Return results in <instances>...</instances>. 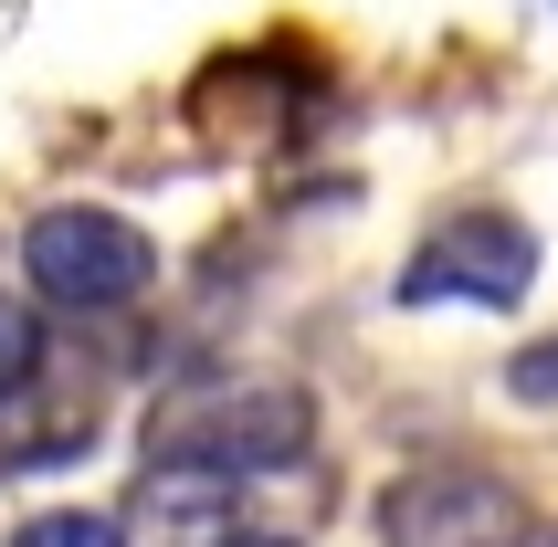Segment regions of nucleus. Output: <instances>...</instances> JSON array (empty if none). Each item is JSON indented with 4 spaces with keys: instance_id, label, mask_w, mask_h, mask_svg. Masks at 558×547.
<instances>
[{
    "instance_id": "obj_7",
    "label": "nucleus",
    "mask_w": 558,
    "mask_h": 547,
    "mask_svg": "<svg viewBox=\"0 0 558 547\" xmlns=\"http://www.w3.org/2000/svg\"><path fill=\"white\" fill-rule=\"evenodd\" d=\"M517 400H558V337L517 358Z\"/></svg>"
},
{
    "instance_id": "obj_8",
    "label": "nucleus",
    "mask_w": 558,
    "mask_h": 547,
    "mask_svg": "<svg viewBox=\"0 0 558 547\" xmlns=\"http://www.w3.org/2000/svg\"><path fill=\"white\" fill-rule=\"evenodd\" d=\"M211 547H295V537H264V526H232V537H211Z\"/></svg>"
},
{
    "instance_id": "obj_6",
    "label": "nucleus",
    "mask_w": 558,
    "mask_h": 547,
    "mask_svg": "<svg viewBox=\"0 0 558 547\" xmlns=\"http://www.w3.org/2000/svg\"><path fill=\"white\" fill-rule=\"evenodd\" d=\"M11 547H126L117 516H85V506H53V516H32Z\"/></svg>"
},
{
    "instance_id": "obj_3",
    "label": "nucleus",
    "mask_w": 558,
    "mask_h": 547,
    "mask_svg": "<svg viewBox=\"0 0 558 547\" xmlns=\"http://www.w3.org/2000/svg\"><path fill=\"white\" fill-rule=\"evenodd\" d=\"M379 537L390 547H527L537 516L485 463H422V474H401L379 495Z\"/></svg>"
},
{
    "instance_id": "obj_4",
    "label": "nucleus",
    "mask_w": 558,
    "mask_h": 547,
    "mask_svg": "<svg viewBox=\"0 0 558 547\" xmlns=\"http://www.w3.org/2000/svg\"><path fill=\"white\" fill-rule=\"evenodd\" d=\"M537 274V232L517 211H453L401 264V305H517Z\"/></svg>"
},
{
    "instance_id": "obj_1",
    "label": "nucleus",
    "mask_w": 558,
    "mask_h": 547,
    "mask_svg": "<svg viewBox=\"0 0 558 547\" xmlns=\"http://www.w3.org/2000/svg\"><path fill=\"white\" fill-rule=\"evenodd\" d=\"M306 431L316 422H306L295 390H201V400H169L148 422V463L243 485V474H295L306 463Z\"/></svg>"
},
{
    "instance_id": "obj_2",
    "label": "nucleus",
    "mask_w": 558,
    "mask_h": 547,
    "mask_svg": "<svg viewBox=\"0 0 558 547\" xmlns=\"http://www.w3.org/2000/svg\"><path fill=\"white\" fill-rule=\"evenodd\" d=\"M22 274H32V295L63 305V316H117V305H137L158 284V243L126 211L53 200V211H32V232H22Z\"/></svg>"
},
{
    "instance_id": "obj_5",
    "label": "nucleus",
    "mask_w": 558,
    "mask_h": 547,
    "mask_svg": "<svg viewBox=\"0 0 558 547\" xmlns=\"http://www.w3.org/2000/svg\"><path fill=\"white\" fill-rule=\"evenodd\" d=\"M43 379V316H32L22 295H0V411Z\"/></svg>"
}]
</instances>
